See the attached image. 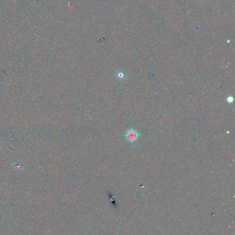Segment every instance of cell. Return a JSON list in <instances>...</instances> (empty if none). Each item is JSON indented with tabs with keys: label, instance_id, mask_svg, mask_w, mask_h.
Instances as JSON below:
<instances>
[{
	"label": "cell",
	"instance_id": "obj_1",
	"mask_svg": "<svg viewBox=\"0 0 235 235\" xmlns=\"http://www.w3.org/2000/svg\"><path fill=\"white\" fill-rule=\"evenodd\" d=\"M141 136V134L138 132V131L135 129H134L133 128H130V129L126 131L125 133V137L126 140L129 142L130 143H133L134 142H135L138 138Z\"/></svg>",
	"mask_w": 235,
	"mask_h": 235
},
{
	"label": "cell",
	"instance_id": "obj_2",
	"mask_svg": "<svg viewBox=\"0 0 235 235\" xmlns=\"http://www.w3.org/2000/svg\"><path fill=\"white\" fill-rule=\"evenodd\" d=\"M117 77L119 80H123L126 77V74L123 71H118L117 74Z\"/></svg>",
	"mask_w": 235,
	"mask_h": 235
},
{
	"label": "cell",
	"instance_id": "obj_3",
	"mask_svg": "<svg viewBox=\"0 0 235 235\" xmlns=\"http://www.w3.org/2000/svg\"><path fill=\"white\" fill-rule=\"evenodd\" d=\"M227 101L228 102H232L234 101V98L233 97H232V96H230L227 97Z\"/></svg>",
	"mask_w": 235,
	"mask_h": 235
}]
</instances>
